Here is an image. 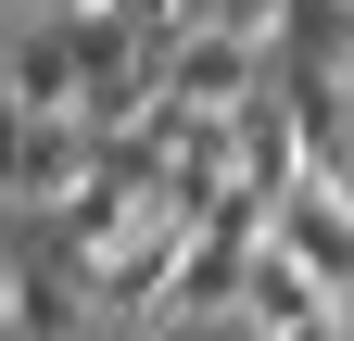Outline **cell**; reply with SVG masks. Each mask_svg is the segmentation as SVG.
Masks as SVG:
<instances>
[{
    "mask_svg": "<svg viewBox=\"0 0 354 341\" xmlns=\"http://www.w3.org/2000/svg\"><path fill=\"white\" fill-rule=\"evenodd\" d=\"M266 240L304 253V266H317L342 304H354V177H317V164H304V177L279 190V215H266Z\"/></svg>",
    "mask_w": 354,
    "mask_h": 341,
    "instance_id": "cell-1",
    "label": "cell"
},
{
    "mask_svg": "<svg viewBox=\"0 0 354 341\" xmlns=\"http://www.w3.org/2000/svg\"><path fill=\"white\" fill-rule=\"evenodd\" d=\"M241 329H279V341H317V329H354V304L304 266V253H279L266 240L253 253V278H241Z\"/></svg>",
    "mask_w": 354,
    "mask_h": 341,
    "instance_id": "cell-2",
    "label": "cell"
},
{
    "mask_svg": "<svg viewBox=\"0 0 354 341\" xmlns=\"http://www.w3.org/2000/svg\"><path fill=\"white\" fill-rule=\"evenodd\" d=\"M0 329H26V316H13V266H0Z\"/></svg>",
    "mask_w": 354,
    "mask_h": 341,
    "instance_id": "cell-3",
    "label": "cell"
},
{
    "mask_svg": "<svg viewBox=\"0 0 354 341\" xmlns=\"http://www.w3.org/2000/svg\"><path fill=\"white\" fill-rule=\"evenodd\" d=\"M0 114H13V51H0Z\"/></svg>",
    "mask_w": 354,
    "mask_h": 341,
    "instance_id": "cell-4",
    "label": "cell"
},
{
    "mask_svg": "<svg viewBox=\"0 0 354 341\" xmlns=\"http://www.w3.org/2000/svg\"><path fill=\"white\" fill-rule=\"evenodd\" d=\"M203 13H215V0H190V26H203Z\"/></svg>",
    "mask_w": 354,
    "mask_h": 341,
    "instance_id": "cell-5",
    "label": "cell"
}]
</instances>
